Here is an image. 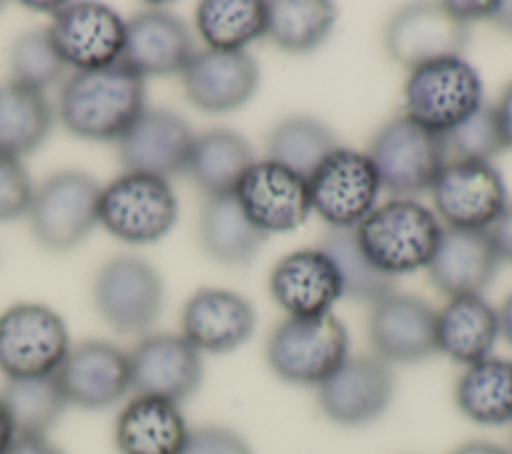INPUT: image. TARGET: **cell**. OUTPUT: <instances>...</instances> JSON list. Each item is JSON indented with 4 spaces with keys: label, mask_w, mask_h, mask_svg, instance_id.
<instances>
[{
    "label": "cell",
    "mask_w": 512,
    "mask_h": 454,
    "mask_svg": "<svg viewBox=\"0 0 512 454\" xmlns=\"http://www.w3.org/2000/svg\"><path fill=\"white\" fill-rule=\"evenodd\" d=\"M196 48L186 24L168 10H142L126 22L120 62L138 74H182Z\"/></svg>",
    "instance_id": "cell-20"
},
{
    "label": "cell",
    "mask_w": 512,
    "mask_h": 454,
    "mask_svg": "<svg viewBox=\"0 0 512 454\" xmlns=\"http://www.w3.org/2000/svg\"><path fill=\"white\" fill-rule=\"evenodd\" d=\"M444 6L466 24H470V20L490 18L494 10V2H444Z\"/></svg>",
    "instance_id": "cell-42"
},
{
    "label": "cell",
    "mask_w": 512,
    "mask_h": 454,
    "mask_svg": "<svg viewBox=\"0 0 512 454\" xmlns=\"http://www.w3.org/2000/svg\"><path fill=\"white\" fill-rule=\"evenodd\" d=\"M444 144L448 154H456V160L490 162L506 148L494 106L482 104L476 108L466 120L444 134Z\"/></svg>",
    "instance_id": "cell-37"
},
{
    "label": "cell",
    "mask_w": 512,
    "mask_h": 454,
    "mask_svg": "<svg viewBox=\"0 0 512 454\" xmlns=\"http://www.w3.org/2000/svg\"><path fill=\"white\" fill-rule=\"evenodd\" d=\"M446 156L444 136L408 116L386 122L374 134L368 150L380 186L394 194L430 190L446 164Z\"/></svg>",
    "instance_id": "cell-7"
},
{
    "label": "cell",
    "mask_w": 512,
    "mask_h": 454,
    "mask_svg": "<svg viewBox=\"0 0 512 454\" xmlns=\"http://www.w3.org/2000/svg\"><path fill=\"white\" fill-rule=\"evenodd\" d=\"M0 12H2V2H0Z\"/></svg>",
    "instance_id": "cell-48"
},
{
    "label": "cell",
    "mask_w": 512,
    "mask_h": 454,
    "mask_svg": "<svg viewBox=\"0 0 512 454\" xmlns=\"http://www.w3.org/2000/svg\"><path fill=\"white\" fill-rule=\"evenodd\" d=\"M52 130V106L42 90L0 86V154L22 158L38 150Z\"/></svg>",
    "instance_id": "cell-30"
},
{
    "label": "cell",
    "mask_w": 512,
    "mask_h": 454,
    "mask_svg": "<svg viewBox=\"0 0 512 454\" xmlns=\"http://www.w3.org/2000/svg\"><path fill=\"white\" fill-rule=\"evenodd\" d=\"M252 304L230 290L202 288L182 310V336L202 354H224L242 346L254 330Z\"/></svg>",
    "instance_id": "cell-24"
},
{
    "label": "cell",
    "mask_w": 512,
    "mask_h": 454,
    "mask_svg": "<svg viewBox=\"0 0 512 454\" xmlns=\"http://www.w3.org/2000/svg\"><path fill=\"white\" fill-rule=\"evenodd\" d=\"M494 110H496L498 124H500L502 136H504V144H506V148H512V82L504 88Z\"/></svg>",
    "instance_id": "cell-43"
},
{
    "label": "cell",
    "mask_w": 512,
    "mask_h": 454,
    "mask_svg": "<svg viewBox=\"0 0 512 454\" xmlns=\"http://www.w3.org/2000/svg\"><path fill=\"white\" fill-rule=\"evenodd\" d=\"M102 186L82 170L50 174L28 208V222L36 242L50 252H68L98 224Z\"/></svg>",
    "instance_id": "cell-4"
},
{
    "label": "cell",
    "mask_w": 512,
    "mask_h": 454,
    "mask_svg": "<svg viewBox=\"0 0 512 454\" xmlns=\"http://www.w3.org/2000/svg\"><path fill=\"white\" fill-rule=\"evenodd\" d=\"M312 210L332 228H356L374 208L380 180L368 154L336 148L306 178Z\"/></svg>",
    "instance_id": "cell-10"
},
{
    "label": "cell",
    "mask_w": 512,
    "mask_h": 454,
    "mask_svg": "<svg viewBox=\"0 0 512 454\" xmlns=\"http://www.w3.org/2000/svg\"><path fill=\"white\" fill-rule=\"evenodd\" d=\"M14 440V428L12 422L8 418V412L0 400V454H4L10 446V442Z\"/></svg>",
    "instance_id": "cell-47"
},
{
    "label": "cell",
    "mask_w": 512,
    "mask_h": 454,
    "mask_svg": "<svg viewBox=\"0 0 512 454\" xmlns=\"http://www.w3.org/2000/svg\"><path fill=\"white\" fill-rule=\"evenodd\" d=\"M436 214L458 230H488L506 208V188L490 162H446L430 186Z\"/></svg>",
    "instance_id": "cell-12"
},
{
    "label": "cell",
    "mask_w": 512,
    "mask_h": 454,
    "mask_svg": "<svg viewBox=\"0 0 512 454\" xmlns=\"http://www.w3.org/2000/svg\"><path fill=\"white\" fill-rule=\"evenodd\" d=\"M254 162L252 148L244 136L216 128L194 138L186 172L208 198H218L234 194Z\"/></svg>",
    "instance_id": "cell-27"
},
{
    "label": "cell",
    "mask_w": 512,
    "mask_h": 454,
    "mask_svg": "<svg viewBox=\"0 0 512 454\" xmlns=\"http://www.w3.org/2000/svg\"><path fill=\"white\" fill-rule=\"evenodd\" d=\"M92 298L100 318L114 332L142 334L162 312L164 284L146 260L116 256L96 272Z\"/></svg>",
    "instance_id": "cell-9"
},
{
    "label": "cell",
    "mask_w": 512,
    "mask_h": 454,
    "mask_svg": "<svg viewBox=\"0 0 512 454\" xmlns=\"http://www.w3.org/2000/svg\"><path fill=\"white\" fill-rule=\"evenodd\" d=\"M354 232L366 258L392 278L426 268L442 236L436 214L408 198L376 206Z\"/></svg>",
    "instance_id": "cell-2"
},
{
    "label": "cell",
    "mask_w": 512,
    "mask_h": 454,
    "mask_svg": "<svg viewBox=\"0 0 512 454\" xmlns=\"http://www.w3.org/2000/svg\"><path fill=\"white\" fill-rule=\"evenodd\" d=\"M0 400L12 422L14 436H48L68 408L54 374L6 378Z\"/></svg>",
    "instance_id": "cell-31"
},
{
    "label": "cell",
    "mask_w": 512,
    "mask_h": 454,
    "mask_svg": "<svg viewBox=\"0 0 512 454\" xmlns=\"http://www.w3.org/2000/svg\"><path fill=\"white\" fill-rule=\"evenodd\" d=\"M368 338L386 364H414L436 354V310L408 294H388L372 304Z\"/></svg>",
    "instance_id": "cell-18"
},
{
    "label": "cell",
    "mask_w": 512,
    "mask_h": 454,
    "mask_svg": "<svg viewBox=\"0 0 512 454\" xmlns=\"http://www.w3.org/2000/svg\"><path fill=\"white\" fill-rule=\"evenodd\" d=\"M480 106V76L462 56L418 66L404 84L406 116L442 136Z\"/></svg>",
    "instance_id": "cell-5"
},
{
    "label": "cell",
    "mask_w": 512,
    "mask_h": 454,
    "mask_svg": "<svg viewBox=\"0 0 512 454\" xmlns=\"http://www.w3.org/2000/svg\"><path fill=\"white\" fill-rule=\"evenodd\" d=\"M270 294L288 316H320L342 298L336 266L320 248H302L278 260L270 274Z\"/></svg>",
    "instance_id": "cell-22"
},
{
    "label": "cell",
    "mask_w": 512,
    "mask_h": 454,
    "mask_svg": "<svg viewBox=\"0 0 512 454\" xmlns=\"http://www.w3.org/2000/svg\"><path fill=\"white\" fill-rule=\"evenodd\" d=\"M4 454H64L48 436H14Z\"/></svg>",
    "instance_id": "cell-41"
},
{
    "label": "cell",
    "mask_w": 512,
    "mask_h": 454,
    "mask_svg": "<svg viewBox=\"0 0 512 454\" xmlns=\"http://www.w3.org/2000/svg\"><path fill=\"white\" fill-rule=\"evenodd\" d=\"M68 350V328L56 310L20 302L0 314V372L6 378L54 374Z\"/></svg>",
    "instance_id": "cell-8"
},
{
    "label": "cell",
    "mask_w": 512,
    "mask_h": 454,
    "mask_svg": "<svg viewBox=\"0 0 512 454\" xmlns=\"http://www.w3.org/2000/svg\"><path fill=\"white\" fill-rule=\"evenodd\" d=\"M198 236L204 252L226 266L252 262L266 240V234L244 216L234 194L208 198L200 212Z\"/></svg>",
    "instance_id": "cell-28"
},
{
    "label": "cell",
    "mask_w": 512,
    "mask_h": 454,
    "mask_svg": "<svg viewBox=\"0 0 512 454\" xmlns=\"http://www.w3.org/2000/svg\"><path fill=\"white\" fill-rule=\"evenodd\" d=\"M268 4L260 0H206L196 8V28L210 50L236 52L266 36Z\"/></svg>",
    "instance_id": "cell-32"
},
{
    "label": "cell",
    "mask_w": 512,
    "mask_h": 454,
    "mask_svg": "<svg viewBox=\"0 0 512 454\" xmlns=\"http://www.w3.org/2000/svg\"><path fill=\"white\" fill-rule=\"evenodd\" d=\"M234 198L266 236L300 228L312 212L306 178L272 160L254 162L238 182Z\"/></svg>",
    "instance_id": "cell-15"
},
{
    "label": "cell",
    "mask_w": 512,
    "mask_h": 454,
    "mask_svg": "<svg viewBox=\"0 0 512 454\" xmlns=\"http://www.w3.org/2000/svg\"><path fill=\"white\" fill-rule=\"evenodd\" d=\"M500 262L512 264V204H506L496 222L488 228Z\"/></svg>",
    "instance_id": "cell-40"
},
{
    "label": "cell",
    "mask_w": 512,
    "mask_h": 454,
    "mask_svg": "<svg viewBox=\"0 0 512 454\" xmlns=\"http://www.w3.org/2000/svg\"><path fill=\"white\" fill-rule=\"evenodd\" d=\"M68 406L104 410L132 390L130 356L106 340L70 346L54 372Z\"/></svg>",
    "instance_id": "cell-16"
},
{
    "label": "cell",
    "mask_w": 512,
    "mask_h": 454,
    "mask_svg": "<svg viewBox=\"0 0 512 454\" xmlns=\"http://www.w3.org/2000/svg\"><path fill=\"white\" fill-rule=\"evenodd\" d=\"M394 396L390 366L378 356H348L316 386L322 414L340 426H364L378 420Z\"/></svg>",
    "instance_id": "cell-13"
},
{
    "label": "cell",
    "mask_w": 512,
    "mask_h": 454,
    "mask_svg": "<svg viewBox=\"0 0 512 454\" xmlns=\"http://www.w3.org/2000/svg\"><path fill=\"white\" fill-rule=\"evenodd\" d=\"M178 454H250L246 440L224 426H200L188 432Z\"/></svg>",
    "instance_id": "cell-39"
},
{
    "label": "cell",
    "mask_w": 512,
    "mask_h": 454,
    "mask_svg": "<svg viewBox=\"0 0 512 454\" xmlns=\"http://www.w3.org/2000/svg\"><path fill=\"white\" fill-rule=\"evenodd\" d=\"M178 218V200L168 180L124 172L100 192L98 222L130 244H150L164 238Z\"/></svg>",
    "instance_id": "cell-6"
},
{
    "label": "cell",
    "mask_w": 512,
    "mask_h": 454,
    "mask_svg": "<svg viewBox=\"0 0 512 454\" xmlns=\"http://www.w3.org/2000/svg\"><path fill=\"white\" fill-rule=\"evenodd\" d=\"M500 258L488 230H442L426 266L428 278L448 298L480 296L492 282Z\"/></svg>",
    "instance_id": "cell-23"
},
{
    "label": "cell",
    "mask_w": 512,
    "mask_h": 454,
    "mask_svg": "<svg viewBox=\"0 0 512 454\" xmlns=\"http://www.w3.org/2000/svg\"><path fill=\"white\" fill-rule=\"evenodd\" d=\"M180 76L188 102L210 114L244 106L260 82L258 64L246 50L196 52Z\"/></svg>",
    "instance_id": "cell-21"
},
{
    "label": "cell",
    "mask_w": 512,
    "mask_h": 454,
    "mask_svg": "<svg viewBox=\"0 0 512 454\" xmlns=\"http://www.w3.org/2000/svg\"><path fill=\"white\" fill-rule=\"evenodd\" d=\"M132 390L180 404L202 384V354L182 334L144 336L130 352Z\"/></svg>",
    "instance_id": "cell-17"
},
{
    "label": "cell",
    "mask_w": 512,
    "mask_h": 454,
    "mask_svg": "<svg viewBox=\"0 0 512 454\" xmlns=\"http://www.w3.org/2000/svg\"><path fill=\"white\" fill-rule=\"evenodd\" d=\"M66 64L54 50L46 30L20 34L10 48L12 82L34 90H46L62 78Z\"/></svg>",
    "instance_id": "cell-36"
},
{
    "label": "cell",
    "mask_w": 512,
    "mask_h": 454,
    "mask_svg": "<svg viewBox=\"0 0 512 454\" xmlns=\"http://www.w3.org/2000/svg\"><path fill=\"white\" fill-rule=\"evenodd\" d=\"M194 138L178 114L164 108H146L116 140V150L126 172L168 180L186 170Z\"/></svg>",
    "instance_id": "cell-19"
},
{
    "label": "cell",
    "mask_w": 512,
    "mask_h": 454,
    "mask_svg": "<svg viewBox=\"0 0 512 454\" xmlns=\"http://www.w3.org/2000/svg\"><path fill=\"white\" fill-rule=\"evenodd\" d=\"M268 4L266 36L288 54H308L330 36L336 8L326 0H278Z\"/></svg>",
    "instance_id": "cell-33"
},
{
    "label": "cell",
    "mask_w": 512,
    "mask_h": 454,
    "mask_svg": "<svg viewBox=\"0 0 512 454\" xmlns=\"http://www.w3.org/2000/svg\"><path fill=\"white\" fill-rule=\"evenodd\" d=\"M32 196L34 186L22 160L0 154V222L28 214Z\"/></svg>",
    "instance_id": "cell-38"
},
{
    "label": "cell",
    "mask_w": 512,
    "mask_h": 454,
    "mask_svg": "<svg viewBox=\"0 0 512 454\" xmlns=\"http://www.w3.org/2000/svg\"><path fill=\"white\" fill-rule=\"evenodd\" d=\"M348 358V332L332 314L288 316L266 342L270 370L284 382L318 386Z\"/></svg>",
    "instance_id": "cell-3"
},
{
    "label": "cell",
    "mask_w": 512,
    "mask_h": 454,
    "mask_svg": "<svg viewBox=\"0 0 512 454\" xmlns=\"http://www.w3.org/2000/svg\"><path fill=\"white\" fill-rule=\"evenodd\" d=\"M336 148L334 132L310 116H292L278 122L266 140L268 160L286 166L302 178H308Z\"/></svg>",
    "instance_id": "cell-34"
},
{
    "label": "cell",
    "mask_w": 512,
    "mask_h": 454,
    "mask_svg": "<svg viewBox=\"0 0 512 454\" xmlns=\"http://www.w3.org/2000/svg\"><path fill=\"white\" fill-rule=\"evenodd\" d=\"M144 80L116 62L72 74L60 92V118L78 138L118 140L146 110Z\"/></svg>",
    "instance_id": "cell-1"
},
{
    "label": "cell",
    "mask_w": 512,
    "mask_h": 454,
    "mask_svg": "<svg viewBox=\"0 0 512 454\" xmlns=\"http://www.w3.org/2000/svg\"><path fill=\"white\" fill-rule=\"evenodd\" d=\"M490 20L504 32L512 34V2H494V10L490 14Z\"/></svg>",
    "instance_id": "cell-45"
},
{
    "label": "cell",
    "mask_w": 512,
    "mask_h": 454,
    "mask_svg": "<svg viewBox=\"0 0 512 454\" xmlns=\"http://www.w3.org/2000/svg\"><path fill=\"white\" fill-rule=\"evenodd\" d=\"M188 432L178 404L136 394L116 418L114 440L120 454H178Z\"/></svg>",
    "instance_id": "cell-25"
},
{
    "label": "cell",
    "mask_w": 512,
    "mask_h": 454,
    "mask_svg": "<svg viewBox=\"0 0 512 454\" xmlns=\"http://www.w3.org/2000/svg\"><path fill=\"white\" fill-rule=\"evenodd\" d=\"M452 454H508L502 446L486 442V440H472L458 446Z\"/></svg>",
    "instance_id": "cell-44"
},
{
    "label": "cell",
    "mask_w": 512,
    "mask_h": 454,
    "mask_svg": "<svg viewBox=\"0 0 512 454\" xmlns=\"http://www.w3.org/2000/svg\"><path fill=\"white\" fill-rule=\"evenodd\" d=\"M468 40V24L456 18L444 2L406 6L384 28L388 56L410 70L428 62L462 56Z\"/></svg>",
    "instance_id": "cell-14"
},
{
    "label": "cell",
    "mask_w": 512,
    "mask_h": 454,
    "mask_svg": "<svg viewBox=\"0 0 512 454\" xmlns=\"http://www.w3.org/2000/svg\"><path fill=\"white\" fill-rule=\"evenodd\" d=\"M342 282V296L376 304L394 292V278L380 272L362 252L354 228H330L320 242Z\"/></svg>",
    "instance_id": "cell-35"
},
{
    "label": "cell",
    "mask_w": 512,
    "mask_h": 454,
    "mask_svg": "<svg viewBox=\"0 0 512 454\" xmlns=\"http://www.w3.org/2000/svg\"><path fill=\"white\" fill-rule=\"evenodd\" d=\"M460 412L482 426L512 422V360L488 356L466 366L456 384Z\"/></svg>",
    "instance_id": "cell-29"
},
{
    "label": "cell",
    "mask_w": 512,
    "mask_h": 454,
    "mask_svg": "<svg viewBox=\"0 0 512 454\" xmlns=\"http://www.w3.org/2000/svg\"><path fill=\"white\" fill-rule=\"evenodd\" d=\"M498 336V312L482 296L450 298L436 312V350L458 364L488 358Z\"/></svg>",
    "instance_id": "cell-26"
},
{
    "label": "cell",
    "mask_w": 512,
    "mask_h": 454,
    "mask_svg": "<svg viewBox=\"0 0 512 454\" xmlns=\"http://www.w3.org/2000/svg\"><path fill=\"white\" fill-rule=\"evenodd\" d=\"M498 326H500V336L508 344H512V294L504 300V304L498 310Z\"/></svg>",
    "instance_id": "cell-46"
},
{
    "label": "cell",
    "mask_w": 512,
    "mask_h": 454,
    "mask_svg": "<svg viewBox=\"0 0 512 454\" xmlns=\"http://www.w3.org/2000/svg\"><path fill=\"white\" fill-rule=\"evenodd\" d=\"M124 32L126 22L118 12L98 2H64L46 28L62 62L76 72L120 62Z\"/></svg>",
    "instance_id": "cell-11"
}]
</instances>
